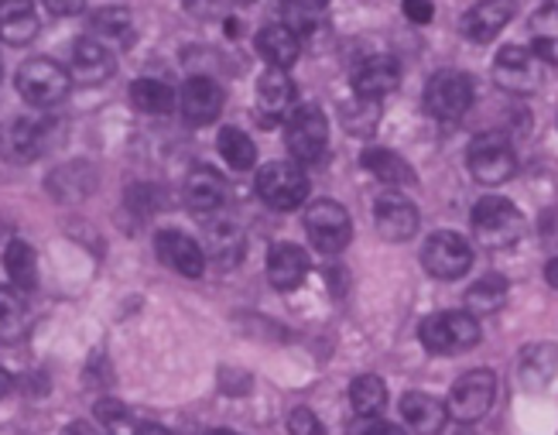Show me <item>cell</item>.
<instances>
[{
    "label": "cell",
    "mask_w": 558,
    "mask_h": 435,
    "mask_svg": "<svg viewBox=\"0 0 558 435\" xmlns=\"http://www.w3.org/2000/svg\"><path fill=\"white\" fill-rule=\"evenodd\" d=\"M418 340L435 357H456V353H463L480 343V323L463 309L435 312V316H428L422 323Z\"/></svg>",
    "instance_id": "6da1fadb"
},
{
    "label": "cell",
    "mask_w": 558,
    "mask_h": 435,
    "mask_svg": "<svg viewBox=\"0 0 558 435\" xmlns=\"http://www.w3.org/2000/svg\"><path fill=\"white\" fill-rule=\"evenodd\" d=\"M473 233L483 247H511L524 233V216L504 196H483L473 206Z\"/></svg>",
    "instance_id": "7a4b0ae2"
},
{
    "label": "cell",
    "mask_w": 558,
    "mask_h": 435,
    "mask_svg": "<svg viewBox=\"0 0 558 435\" xmlns=\"http://www.w3.org/2000/svg\"><path fill=\"white\" fill-rule=\"evenodd\" d=\"M466 165L476 182L483 185H500L518 172V158L511 141H507L500 131H483L470 141L466 148Z\"/></svg>",
    "instance_id": "3957f363"
},
{
    "label": "cell",
    "mask_w": 558,
    "mask_h": 435,
    "mask_svg": "<svg viewBox=\"0 0 558 435\" xmlns=\"http://www.w3.org/2000/svg\"><path fill=\"white\" fill-rule=\"evenodd\" d=\"M14 83H17V93H21L32 107H52V104L65 100V93H69V86H72L69 72H65L59 62L41 59V56H38V59H28V62H21Z\"/></svg>",
    "instance_id": "277c9868"
},
{
    "label": "cell",
    "mask_w": 558,
    "mask_h": 435,
    "mask_svg": "<svg viewBox=\"0 0 558 435\" xmlns=\"http://www.w3.org/2000/svg\"><path fill=\"white\" fill-rule=\"evenodd\" d=\"M305 233L312 237L315 251H323V254L347 251V244L353 240V223H350L347 206L332 200H315L305 209Z\"/></svg>",
    "instance_id": "5b68a950"
},
{
    "label": "cell",
    "mask_w": 558,
    "mask_h": 435,
    "mask_svg": "<svg viewBox=\"0 0 558 435\" xmlns=\"http://www.w3.org/2000/svg\"><path fill=\"white\" fill-rule=\"evenodd\" d=\"M257 196L271 209H299L308 196V179L295 161H271L257 172Z\"/></svg>",
    "instance_id": "8992f818"
},
{
    "label": "cell",
    "mask_w": 558,
    "mask_h": 435,
    "mask_svg": "<svg viewBox=\"0 0 558 435\" xmlns=\"http://www.w3.org/2000/svg\"><path fill=\"white\" fill-rule=\"evenodd\" d=\"M494 398H497V374L487 367L470 371L452 384L449 401H446V415H452L456 422H476L490 412Z\"/></svg>",
    "instance_id": "52a82bcc"
},
{
    "label": "cell",
    "mask_w": 558,
    "mask_h": 435,
    "mask_svg": "<svg viewBox=\"0 0 558 435\" xmlns=\"http://www.w3.org/2000/svg\"><path fill=\"white\" fill-rule=\"evenodd\" d=\"M284 144L299 161H305V165L319 161L326 155V148H329V120H326V113L315 104L299 107L295 113L288 117Z\"/></svg>",
    "instance_id": "ba28073f"
},
{
    "label": "cell",
    "mask_w": 558,
    "mask_h": 435,
    "mask_svg": "<svg viewBox=\"0 0 558 435\" xmlns=\"http://www.w3.org/2000/svg\"><path fill=\"white\" fill-rule=\"evenodd\" d=\"M422 264L432 278L456 281L473 268V247L466 237H459L452 230H439L425 240L422 247Z\"/></svg>",
    "instance_id": "9c48e42d"
},
{
    "label": "cell",
    "mask_w": 558,
    "mask_h": 435,
    "mask_svg": "<svg viewBox=\"0 0 558 435\" xmlns=\"http://www.w3.org/2000/svg\"><path fill=\"white\" fill-rule=\"evenodd\" d=\"M425 107L439 120H459L473 107V83L463 72H435L425 86Z\"/></svg>",
    "instance_id": "30bf717a"
},
{
    "label": "cell",
    "mask_w": 558,
    "mask_h": 435,
    "mask_svg": "<svg viewBox=\"0 0 558 435\" xmlns=\"http://www.w3.org/2000/svg\"><path fill=\"white\" fill-rule=\"evenodd\" d=\"M374 223L384 240L404 244V240L418 233V209H415V203L398 196V192H384V196L374 203Z\"/></svg>",
    "instance_id": "8fae6325"
},
{
    "label": "cell",
    "mask_w": 558,
    "mask_h": 435,
    "mask_svg": "<svg viewBox=\"0 0 558 435\" xmlns=\"http://www.w3.org/2000/svg\"><path fill=\"white\" fill-rule=\"evenodd\" d=\"M155 251H158L161 264L175 268L185 278H203V271H206L203 247L189 233H182V230H161L155 237Z\"/></svg>",
    "instance_id": "7c38bea8"
},
{
    "label": "cell",
    "mask_w": 558,
    "mask_h": 435,
    "mask_svg": "<svg viewBox=\"0 0 558 435\" xmlns=\"http://www.w3.org/2000/svg\"><path fill=\"white\" fill-rule=\"evenodd\" d=\"M179 107L189 124H213L223 110V89L209 76H192L179 93Z\"/></svg>",
    "instance_id": "4fadbf2b"
},
{
    "label": "cell",
    "mask_w": 558,
    "mask_h": 435,
    "mask_svg": "<svg viewBox=\"0 0 558 435\" xmlns=\"http://www.w3.org/2000/svg\"><path fill=\"white\" fill-rule=\"evenodd\" d=\"M401 86V65L391 56H371L363 59L353 72V93L360 100H380V96L395 93Z\"/></svg>",
    "instance_id": "5bb4252c"
},
{
    "label": "cell",
    "mask_w": 558,
    "mask_h": 435,
    "mask_svg": "<svg viewBox=\"0 0 558 435\" xmlns=\"http://www.w3.org/2000/svg\"><path fill=\"white\" fill-rule=\"evenodd\" d=\"M494 80L507 93H531V89H538L535 59H531L527 48L507 45V48H500L497 59H494Z\"/></svg>",
    "instance_id": "9a60e30c"
},
{
    "label": "cell",
    "mask_w": 558,
    "mask_h": 435,
    "mask_svg": "<svg viewBox=\"0 0 558 435\" xmlns=\"http://www.w3.org/2000/svg\"><path fill=\"white\" fill-rule=\"evenodd\" d=\"M113 69H117V59L104 41H96V38L76 41V52H72V76L80 83H86V86L107 83L113 76Z\"/></svg>",
    "instance_id": "2e32d148"
},
{
    "label": "cell",
    "mask_w": 558,
    "mask_h": 435,
    "mask_svg": "<svg viewBox=\"0 0 558 435\" xmlns=\"http://www.w3.org/2000/svg\"><path fill=\"white\" fill-rule=\"evenodd\" d=\"M308 254L295 244H275L268 251V278L281 292H295V288L308 278Z\"/></svg>",
    "instance_id": "e0dca14e"
},
{
    "label": "cell",
    "mask_w": 558,
    "mask_h": 435,
    "mask_svg": "<svg viewBox=\"0 0 558 435\" xmlns=\"http://www.w3.org/2000/svg\"><path fill=\"white\" fill-rule=\"evenodd\" d=\"M401 415L415 435H439L449 422L446 404L439 398L425 395V391H408L401 398Z\"/></svg>",
    "instance_id": "ac0fdd59"
},
{
    "label": "cell",
    "mask_w": 558,
    "mask_h": 435,
    "mask_svg": "<svg viewBox=\"0 0 558 435\" xmlns=\"http://www.w3.org/2000/svg\"><path fill=\"white\" fill-rule=\"evenodd\" d=\"M185 200L196 213H216L227 200V182L223 176L209 165H196L185 179Z\"/></svg>",
    "instance_id": "d6986e66"
},
{
    "label": "cell",
    "mask_w": 558,
    "mask_h": 435,
    "mask_svg": "<svg viewBox=\"0 0 558 435\" xmlns=\"http://www.w3.org/2000/svg\"><path fill=\"white\" fill-rule=\"evenodd\" d=\"M254 48L260 52V59L268 62L271 69L284 72L288 65L299 62V52H302V41L291 35L284 24H268V28H260L257 38H254Z\"/></svg>",
    "instance_id": "ffe728a7"
},
{
    "label": "cell",
    "mask_w": 558,
    "mask_h": 435,
    "mask_svg": "<svg viewBox=\"0 0 558 435\" xmlns=\"http://www.w3.org/2000/svg\"><path fill=\"white\" fill-rule=\"evenodd\" d=\"M360 165L367 168V172L384 182L387 189H404V185H415L418 182V172L411 168L398 152H387V148H371L360 155Z\"/></svg>",
    "instance_id": "44dd1931"
},
{
    "label": "cell",
    "mask_w": 558,
    "mask_h": 435,
    "mask_svg": "<svg viewBox=\"0 0 558 435\" xmlns=\"http://www.w3.org/2000/svg\"><path fill=\"white\" fill-rule=\"evenodd\" d=\"M295 104V83H291L284 72L278 69H268L264 76L257 80V107L268 120H278L291 110Z\"/></svg>",
    "instance_id": "7402d4cb"
},
{
    "label": "cell",
    "mask_w": 558,
    "mask_h": 435,
    "mask_svg": "<svg viewBox=\"0 0 558 435\" xmlns=\"http://www.w3.org/2000/svg\"><path fill=\"white\" fill-rule=\"evenodd\" d=\"M38 35V14L24 0H4L0 4V38L8 45L21 48Z\"/></svg>",
    "instance_id": "603a6c76"
},
{
    "label": "cell",
    "mask_w": 558,
    "mask_h": 435,
    "mask_svg": "<svg viewBox=\"0 0 558 435\" xmlns=\"http://www.w3.org/2000/svg\"><path fill=\"white\" fill-rule=\"evenodd\" d=\"M41 124L35 120H14V124L0 134V152L11 161H35L41 155Z\"/></svg>",
    "instance_id": "cb8c5ba5"
},
{
    "label": "cell",
    "mask_w": 558,
    "mask_h": 435,
    "mask_svg": "<svg viewBox=\"0 0 558 435\" xmlns=\"http://www.w3.org/2000/svg\"><path fill=\"white\" fill-rule=\"evenodd\" d=\"M4 268H8L14 292H32L38 285V257L28 240H11L4 251Z\"/></svg>",
    "instance_id": "d4e9b609"
},
{
    "label": "cell",
    "mask_w": 558,
    "mask_h": 435,
    "mask_svg": "<svg viewBox=\"0 0 558 435\" xmlns=\"http://www.w3.org/2000/svg\"><path fill=\"white\" fill-rule=\"evenodd\" d=\"M511 21V4H476L466 17H463V32L473 38V41H494L504 24Z\"/></svg>",
    "instance_id": "484cf974"
},
{
    "label": "cell",
    "mask_w": 558,
    "mask_h": 435,
    "mask_svg": "<svg viewBox=\"0 0 558 435\" xmlns=\"http://www.w3.org/2000/svg\"><path fill=\"white\" fill-rule=\"evenodd\" d=\"M507 302V278L500 275H487L470 285L466 292V312L476 319V316H494L497 309H504Z\"/></svg>",
    "instance_id": "4316f807"
},
{
    "label": "cell",
    "mask_w": 558,
    "mask_h": 435,
    "mask_svg": "<svg viewBox=\"0 0 558 435\" xmlns=\"http://www.w3.org/2000/svg\"><path fill=\"white\" fill-rule=\"evenodd\" d=\"M131 104H134V110L151 113V117L172 113L175 89L168 83H161V80H134L131 83Z\"/></svg>",
    "instance_id": "83f0119b"
},
{
    "label": "cell",
    "mask_w": 558,
    "mask_h": 435,
    "mask_svg": "<svg viewBox=\"0 0 558 435\" xmlns=\"http://www.w3.org/2000/svg\"><path fill=\"white\" fill-rule=\"evenodd\" d=\"M216 148H220L223 161L236 168V172H247V168L257 165V144L240 128H223L220 137H216Z\"/></svg>",
    "instance_id": "f1b7e54d"
},
{
    "label": "cell",
    "mask_w": 558,
    "mask_h": 435,
    "mask_svg": "<svg viewBox=\"0 0 558 435\" xmlns=\"http://www.w3.org/2000/svg\"><path fill=\"white\" fill-rule=\"evenodd\" d=\"M350 401H353V412L363 419H374L387 408V384L374 374H360L350 384Z\"/></svg>",
    "instance_id": "f546056e"
},
{
    "label": "cell",
    "mask_w": 558,
    "mask_h": 435,
    "mask_svg": "<svg viewBox=\"0 0 558 435\" xmlns=\"http://www.w3.org/2000/svg\"><path fill=\"white\" fill-rule=\"evenodd\" d=\"M28 333V305L14 288H0V340L14 343Z\"/></svg>",
    "instance_id": "4dcf8cb0"
},
{
    "label": "cell",
    "mask_w": 558,
    "mask_h": 435,
    "mask_svg": "<svg viewBox=\"0 0 558 435\" xmlns=\"http://www.w3.org/2000/svg\"><path fill=\"white\" fill-rule=\"evenodd\" d=\"M281 14H284V28L299 38V35H312L315 28H319L329 14V8L323 4V0H291V4L281 8Z\"/></svg>",
    "instance_id": "1f68e13d"
},
{
    "label": "cell",
    "mask_w": 558,
    "mask_h": 435,
    "mask_svg": "<svg viewBox=\"0 0 558 435\" xmlns=\"http://www.w3.org/2000/svg\"><path fill=\"white\" fill-rule=\"evenodd\" d=\"M555 377V347H535L521 360V384L527 388H545Z\"/></svg>",
    "instance_id": "d6a6232c"
},
{
    "label": "cell",
    "mask_w": 558,
    "mask_h": 435,
    "mask_svg": "<svg viewBox=\"0 0 558 435\" xmlns=\"http://www.w3.org/2000/svg\"><path fill=\"white\" fill-rule=\"evenodd\" d=\"M288 432L291 435H326V425L319 422V415H315L312 408H295V412L288 415Z\"/></svg>",
    "instance_id": "836d02e7"
},
{
    "label": "cell",
    "mask_w": 558,
    "mask_h": 435,
    "mask_svg": "<svg viewBox=\"0 0 558 435\" xmlns=\"http://www.w3.org/2000/svg\"><path fill=\"white\" fill-rule=\"evenodd\" d=\"M128 21H131V14H128L124 8H107V11H100V14L93 17L96 32H107V35L124 32V28H128Z\"/></svg>",
    "instance_id": "e575fe53"
},
{
    "label": "cell",
    "mask_w": 558,
    "mask_h": 435,
    "mask_svg": "<svg viewBox=\"0 0 558 435\" xmlns=\"http://www.w3.org/2000/svg\"><path fill=\"white\" fill-rule=\"evenodd\" d=\"M96 419L104 425H120V422H128V408L113 398H104V401H96Z\"/></svg>",
    "instance_id": "d590c367"
},
{
    "label": "cell",
    "mask_w": 558,
    "mask_h": 435,
    "mask_svg": "<svg viewBox=\"0 0 558 435\" xmlns=\"http://www.w3.org/2000/svg\"><path fill=\"white\" fill-rule=\"evenodd\" d=\"M401 11L408 21H415V24H428L435 17V4H428V0H404Z\"/></svg>",
    "instance_id": "8d00e7d4"
},
{
    "label": "cell",
    "mask_w": 558,
    "mask_h": 435,
    "mask_svg": "<svg viewBox=\"0 0 558 435\" xmlns=\"http://www.w3.org/2000/svg\"><path fill=\"white\" fill-rule=\"evenodd\" d=\"M527 52H531V59H542L545 65H555V38H535V41H531V48H527Z\"/></svg>",
    "instance_id": "74e56055"
},
{
    "label": "cell",
    "mask_w": 558,
    "mask_h": 435,
    "mask_svg": "<svg viewBox=\"0 0 558 435\" xmlns=\"http://www.w3.org/2000/svg\"><path fill=\"white\" fill-rule=\"evenodd\" d=\"M360 435H408L401 425H391V422H371Z\"/></svg>",
    "instance_id": "f35d334b"
},
{
    "label": "cell",
    "mask_w": 558,
    "mask_h": 435,
    "mask_svg": "<svg viewBox=\"0 0 558 435\" xmlns=\"http://www.w3.org/2000/svg\"><path fill=\"white\" fill-rule=\"evenodd\" d=\"M134 435H172L165 425H158V422H144V425H137V432Z\"/></svg>",
    "instance_id": "ab89813d"
},
{
    "label": "cell",
    "mask_w": 558,
    "mask_h": 435,
    "mask_svg": "<svg viewBox=\"0 0 558 435\" xmlns=\"http://www.w3.org/2000/svg\"><path fill=\"white\" fill-rule=\"evenodd\" d=\"M62 435H100L93 425H86V422H72Z\"/></svg>",
    "instance_id": "60d3db41"
},
{
    "label": "cell",
    "mask_w": 558,
    "mask_h": 435,
    "mask_svg": "<svg viewBox=\"0 0 558 435\" xmlns=\"http://www.w3.org/2000/svg\"><path fill=\"white\" fill-rule=\"evenodd\" d=\"M48 11H52V14H80L83 4H56V0H52V4H48Z\"/></svg>",
    "instance_id": "b9f144b4"
},
{
    "label": "cell",
    "mask_w": 558,
    "mask_h": 435,
    "mask_svg": "<svg viewBox=\"0 0 558 435\" xmlns=\"http://www.w3.org/2000/svg\"><path fill=\"white\" fill-rule=\"evenodd\" d=\"M11 391V374L4 371V367H0V398H4Z\"/></svg>",
    "instance_id": "7bdbcfd3"
},
{
    "label": "cell",
    "mask_w": 558,
    "mask_h": 435,
    "mask_svg": "<svg viewBox=\"0 0 558 435\" xmlns=\"http://www.w3.org/2000/svg\"><path fill=\"white\" fill-rule=\"evenodd\" d=\"M555 268H558V261L551 257V261H548V268H545V278H548V285H551V288H555V281H558V278H555Z\"/></svg>",
    "instance_id": "ee69618b"
},
{
    "label": "cell",
    "mask_w": 558,
    "mask_h": 435,
    "mask_svg": "<svg viewBox=\"0 0 558 435\" xmlns=\"http://www.w3.org/2000/svg\"><path fill=\"white\" fill-rule=\"evenodd\" d=\"M206 435H240V432H230V428H213V432H206Z\"/></svg>",
    "instance_id": "f6af8a7d"
},
{
    "label": "cell",
    "mask_w": 558,
    "mask_h": 435,
    "mask_svg": "<svg viewBox=\"0 0 558 435\" xmlns=\"http://www.w3.org/2000/svg\"><path fill=\"white\" fill-rule=\"evenodd\" d=\"M0 76H4V65H0Z\"/></svg>",
    "instance_id": "bcb514c9"
}]
</instances>
